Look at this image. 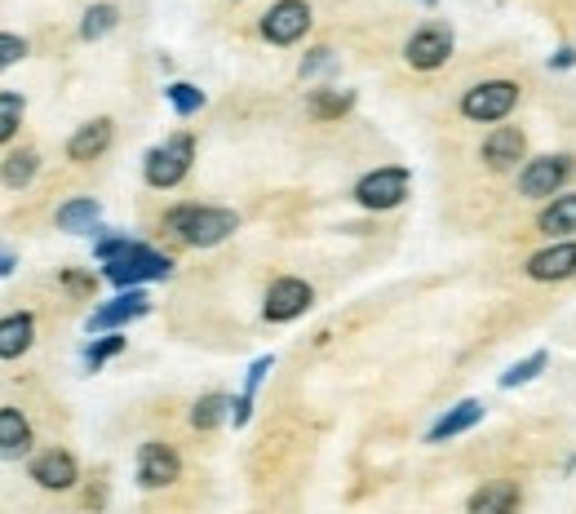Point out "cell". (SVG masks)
<instances>
[{
  "label": "cell",
  "mask_w": 576,
  "mask_h": 514,
  "mask_svg": "<svg viewBox=\"0 0 576 514\" xmlns=\"http://www.w3.org/2000/svg\"><path fill=\"white\" fill-rule=\"evenodd\" d=\"M93 253H98V262L115 288H134L143 279H165L173 271L169 253H160L143 240H129V236H106V240H98Z\"/></svg>",
  "instance_id": "1"
},
{
  "label": "cell",
  "mask_w": 576,
  "mask_h": 514,
  "mask_svg": "<svg viewBox=\"0 0 576 514\" xmlns=\"http://www.w3.org/2000/svg\"><path fill=\"white\" fill-rule=\"evenodd\" d=\"M165 231H173L187 249H213L240 231V214L217 204H178L165 214Z\"/></svg>",
  "instance_id": "2"
},
{
  "label": "cell",
  "mask_w": 576,
  "mask_h": 514,
  "mask_svg": "<svg viewBox=\"0 0 576 514\" xmlns=\"http://www.w3.org/2000/svg\"><path fill=\"white\" fill-rule=\"evenodd\" d=\"M191 160H195V138H191V134H173V138H165L160 147L147 151L143 178H147V186H156V191H173V186L191 173Z\"/></svg>",
  "instance_id": "3"
},
{
  "label": "cell",
  "mask_w": 576,
  "mask_h": 514,
  "mask_svg": "<svg viewBox=\"0 0 576 514\" xmlns=\"http://www.w3.org/2000/svg\"><path fill=\"white\" fill-rule=\"evenodd\" d=\"M519 107V84L515 80H484L461 93V116L475 125H501Z\"/></svg>",
  "instance_id": "4"
},
{
  "label": "cell",
  "mask_w": 576,
  "mask_h": 514,
  "mask_svg": "<svg viewBox=\"0 0 576 514\" xmlns=\"http://www.w3.org/2000/svg\"><path fill=\"white\" fill-rule=\"evenodd\" d=\"M413 191V173L399 169V164H386V169H373L355 182V199L373 214H386V209H399Z\"/></svg>",
  "instance_id": "5"
},
{
  "label": "cell",
  "mask_w": 576,
  "mask_h": 514,
  "mask_svg": "<svg viewBox=\"0 0 576 514\" xmlns=\"http://www.w3.org/2000/svg\"><path fill=\"white\" fill-rule=\"evenodd\" d=\"M576 173V160L572 156H537L519 169V195L528 199H550L558 195V186Z\"/></svg>",
  "instance_id": "6"
},
{
  "label": "cell",
  "mask_w": 576,
  "mask_h": 514,
  "mask_svg": "<svg viewBox=\"0 0 576 514\" xmlns=\"http://www.w3.org/2000/svg\"><path fill=\"white\" fill-rule=\"evenodd\" d=\"M310 301H315V288H310L306 279H297V275H284V279H275V284L267 288L262 316H267L271 324H289V320H297V316L310 311Z\"/></svg>",
  "instance_id": "7"
},
{
  "label": "cell",
  "mask_w": 576,
  "mask_h": 514,
  "mask_svg": "<svg viewBox=\"0 0 576 514\" xmlns=\"http://www.w3.org/2000/svg\"><path fill=\"white\" fill-rule=\"evenodd\" d=\"M448 58H452V32H448L443 23L417 27V32L408 36V45H404V62H408L413 71H439Z\"/></svg>",
  "instance_id": "8"
},
{
  "label": "cell",
  "mask_w": 576,
  "mask_h": 514,
  "mask_svg": "<svg viewBox=\"0 0 576 514\" xmlns=\"http://www.w3.org/2000/svg\"><path fill=\"white\" fill-rule=\"evenodd\" d=\"M310 5L306 0H275V5L262 14V36L271 45H297L310 32Z\"/></svg>",
  "instance_id": "9"
},
{
  "label": "cell",
  "mask_w": 576,
  "mask_h": 514,
  "mask_svg": "<svg viewBox=\"0 0 576 514\" xmlns=\"http://www.w3.org/2000/svg\"><path fill=\"white\" fill-rule=\"evenodd\" d=\"M178 479H182V457H178L169 444L147 439V444L138 448V488L160 492V488H173Z\"/></svg>",
  "instance_id": "10"
},
{
  "label": "cell",
  "mask_w": 576,
  "mask_h": 514,
  "mask_svg": "<svg viewBox=\"0 0 576 514\" xmlns=\"http://www.w3.org/2000/svg\"><path fill=\"white\" fill-rule=\"evenodd\" d=\"M147 311H151V297L134 284V288H125L121 297H111V301L98 306V311L89 316V333H115V329H125V324L143 320Z\"/></svg>",
  "instance_id": "11"
},
{
  "label": "cell",
  "mask_w": 576,
  "mask_h": 514,
  "mask_svg": "<svg viewBox=\"0 0 576 514\" xmlns=\"http://www.w3.org/2000/svg\"><path fill=\"white\" fill-rule=\"evenodd\" d=\"M523 151H528V138H523V129H515V125H497V129L484 138V164H488L493 173L515 169V164L523 160Z\"/></svg>",
  "instance_id": "12"
},
{
  "label": "cell",
  "mask_w": 576,
  "mask_h": 514,
  "mask_svg": "<svg viewBox=\"0 0 576 514\" xmlns=\"http://www.w3.org/2000/svg\"><path fill=\"white\" fill-rule=\"evenodd\" d=\"M32 479H36L45 492H67V488L80 479V466H76V457H71L67 448H49V453H41V457L32 461Z\"/></svg>",
  "instance_id": "13"
},
{
  "label": "cell",
  "mask_w": 576,
  "mask_h": 514,
  "mask_svg": "<svg viewBox=\"0 0 576 514\" xmlns=\"http://www.w3.org/2000/svg\"><path fill=\"white\" fill-rule=\"evenodd\" d=\"M528 275L541 279V284L572 279V275H576V240H563V244H550V249L532 253V258H528Z\"/></svg>",
  "instance_id": "14"
},
{
  "label": "cell",
  "mask_w": 576,
  "mask_h": 514,
  "mask_svg": "<svg viewBox=\"0 0 576 514\" xmlns=\"http://www.w3.org/2000/svg\"><path fill=\"white\" fill-rule=\"evenodd\" d=\"M111 138H115V129H111V121H106V116L89 121V125H80V129L71 134V142H67V160H71V164H89V160L106 156Z\"/></svg>",
  "instance_id": "15"
},
{
  "label": "cell",
  "mask_w": 576,
  "mask_h": 514,
  "mask_svg": "<svg viewBox=\"0 0 576 514\" xmlns=\"http://www.w3.org/2000/svg\"><path fill=\"white\" fill-rule=\"evenodd\" d=\"M484 422V403L479 399H461L456 408H448V413L430 426V435H426V444H443V439H456V435H466V431H475Z\"/></svg>",
  "instance_id": "16"
},
{
  "label": "cell",
  "mask_w": 576,
  "mask_h": 514,
  "mask_svg": "<svg viewBox=\"0 0 576 514\" xmlns=\"http://www.w3.org/2000/svg\"><path fill=\"white\" fill-rule=\"evenodd\" d=\"M537 231L541 236H572L576 231V191L550 195V204L537 214Z\"/></svg>",
  "instance_id": "17"
},
{
  "label": "cell",
  "mask_w": 576,
  "mask_h": 514,
  "mask_svg": "<svg viewBox=\"0 0 576 514\" xmlns=\"http://www.w3.org/2000/svg\"><path fill=\"white\" fill-rule=\"evenodd\" d=\"M36 338V316L32 311H14L5 316V324H0V355L5 359H19Z\"/></svg>",
  "instance_id": "18"
},
{
  "label": "cell",
  "mask_w": 576,
  "mask_h": 514,
  "mask_svg": "<svg viewBox=\"0 0 576 514\" xmlns=\"http://www.w3.org/2000/svg\"><path fill=\"white\" fill-rule=\"evenodd\" d=\"M519 488L515 483H506V479H497V483H484L475 496H471V510L475 514H510V510H519Z\"/></svg>",
  "instance_id": "19"
},
{
  "label": "cell",
  "mask_w": 576,
  "mask_h": 514,
  "mask_svg": "<svg viewBox=\"0 0 576 514\" xmlns=\"http://www.w3.org/2000/svg\"><path fill=\"white\" fill-rule=\"evenodd\" d=\"M0 448H5V457H19V453H27L32 448V426H27V418L19 413V408H0Z\"/></svg>",
  "instance_id": "20"
},
{
  "label": "cell",
  "mask_w": 576,
  "mask_h": 514,
  "mask_svg": "<svg viewBox=\"0 0 576 514\" xmlns=\"http://www.w3.org/2000/svg\"><path fill=\"white\" fill-rule=\"evenodd\" d=\"M310 116L315 121H341L355 107V89H310Z\"/></svg>",
  "instance_id": "21"
},
{
  "label": "cell",
  "mask_w": 576,
  "mask_h": 514,
  "mask_svg": "<svg viewBox=\"0 0 576 514\" xmlns=\"http://www.w3.org/2000/svg\"><path fill=\"white\" fill-rule=\"evenodd\" d=\"M98 199H67V204H58V214H54V222H58V231H93V222H98Z\"/></svg>",
  "instance_id": "22"
},
{
  "label": "cell",
  "mask_w": 576,
  "mask_h": 514,
  "mask_svg": "<svg viewBox=\"0 0 576 514\" xmlns=\"http://www.w3.org/2000/svg\"><path fill=\"white\" fill-rule=\"evenodd\" d=\"M41 169V156L36 147H23V151H5V191H23Z\"/></svg>",
  "instance_id": "23"
},
{
  "label": "cell",
  "mask_w": 576,
  "mask_h": 514,
  "mask_svg": "<svg viewBox=\"0 0 576 514\" xmlns=\"http://www.w3.org/2000/svg\"><path fill=\"white\" fill-rule=\"evenodd\" d=\"M115 23H121V10H115V5H106V0H102V5H89L84 10V19H80V41H102L106 32H115Z\"/></svg>",
  "instance_id": "24"
},
{
  "label": "cell",
  "mask_w": 576,
  "mask_h": 514,
  "mask_svg": "<svg viewBox=\"0 0 576 514\" xmlns=\"http://www.w3.org/2000/svg\"><path fill=\"white\" fill-rule=\"evenodd\" d=\"M226 413H230V399H226V395H204V399H195V408H191V426H195V431H213V426H222Z\"/></svg>",
  "instance_id": "25"
},
{
  "label": "cell",
  "mask_w": 576,
  "mask_h": 514,
  "mask_svg": "<svg viewBox=\"0 0 576 514\" xmlns=\"http://www.w3.org/2000/svg\"><path fill=\"white\" fill-rule=\"evenodd\" d=\"M165 98L173 102V112H178V116H195V112L204 107V89H195V84H187V80L165 84Z\"/></svg>",
  "instance_id": "26"
},
{
  "label": "cell",
  "mask_w": 576,
  "mask_h": 514,
  "mask_svg": "<svg viewBox=\"0 0 576 514\" xmlns=\"http://www.w3.org/2000/svg\"><path fill=\"white\" fill-rule=\"evenodd\" d=\"M545 364H550V355H545V351H537V355H528L523 364H515L510 373H501V386H506V390H515V386H528V381H537V377L545 373Z\"/></svg>",
  "instance_id": "27"
},
{
  "label": "cell",
  "mask_w": 576,
  "mask_h": 514,
  "mask_svg": "<svg viewBox=\"0 0 576 514\" xmlns=\"http://www.w3.org/2000/svg\"><path fill=\"white\" fill-rule=\"evenodd\" d=\"M19 125H23V98L14 89H5V93H0V138L10 142L19 134Z\"/></svg>",
  "instance_id": "28"
},
{
  "label": "cell",
  "mask_w": 576,
  "mask_h": 514,
  "mask_svg": "<svg viewBox=\"0 0 576 514\" xmlns=\"http://www.w3.org/2000/svg\"><path fill=\"white\" fill-rule=\"evenodd\" d=\"M121 351H125V338H115V333H111V338H102V342H93V346L84 351V368H89V373H98L106 359H115Z\"/></svg>",
  "instance_id": "29"
},
{
  "label": "cell",
  "mask_w": 576,
  "mask_h": 514,
  "mask_svg": "<svg viewBox=\"0 0 576 514\" xmlns=\"http://www.w3.org/2000/svg\"><path fill=\"white\" fill-rule=\"evenodd\" d=\"M332 67V49H310L306 58H302V80H310V76H319V71H328Z\"/></svg>",
  "instance_id": "30"
},
{
  "label": "cell",
  "mask_w": 576,
  "mask_h": 514,
  "mask_svg": "<svg viewBox=\"0 0 576 514\" xmlns=\"http://www.w3.org/2000/svg\"><path fill=\"white\" fill-rule=\"evenodd\" d=\"M19 58H27V41H19L14 32H5V36H0V62L14 67Z\"/></svg>",
  "instance_id": "31"
},
{
  "label": "cell",
  "mask_w": 576,
  "mask_h": 514,
  "mask_svg": "<svg viewBox=\"0 0 576 514\" xmlns=\"http://www.w3.org/2000/svg\"><path fill=\"white\" fill-rule=\"evenodd\" d=\"M275 368V355H258L253 359V368H249V386H245V395H258V386H262V377Z\"/></svg>",
  "instance_id": "32"
},
{
  "label": "cell",
  "mask_w": 576,
  "mask_h": 514,
  "mask_svg": "<svg viewBox=\"0 0 576 514\" xmlns=\"http://www.w3.org/2000/svg\"><path fill=\"white\" fill-rule=\"evenodd\" d=\"M253 413V395H240V399H230V418H236V426H245Z\"/></svg>",
  "instance_id": "33"
},
{
  "label": "cell",
  "mask_w": 576,
  "mask_h": 514,
  "mask_svg": "<svg viewBox=\"0 0 576 514\" xmlns=\"http://www.w3.org/2000/svg\"><path fill=\"white\" fill-rule=\"evenodd\" d=\"M550 67H576V49H558V54L550 58Z\"/></svg>",
  "instance_id": "34"
},
{
  "label": "cell",
  "mask_w": 576,
  "mask_h": 514,
  "mask_svg": "<svg viewBox=\"0 0 576 514\" xmlns=\"http://www.w3.org/2000/svg\"><path fill=\"white\" fill-rule=\"evenodd\" d=\"M14 262H19L14 253H5V258H0V275H14Z\"/></svg>",
  "instance_id": "35"
},
{
  "label": "cell",
  "mask_w": 576,
  "mask_h": 514,
  "mask_svg": "<svg viewBox=\"0 0 576 514\" xmlns=\"http://www.w3.org/2000/svg\"><path fill=\"white\" fill-rule=\"evenodd\" d=\"M67 288H76V293H80V288H93V279H80V275H67Z\"/></svg>",
  "instance_id": "36"
}]
</instances>
